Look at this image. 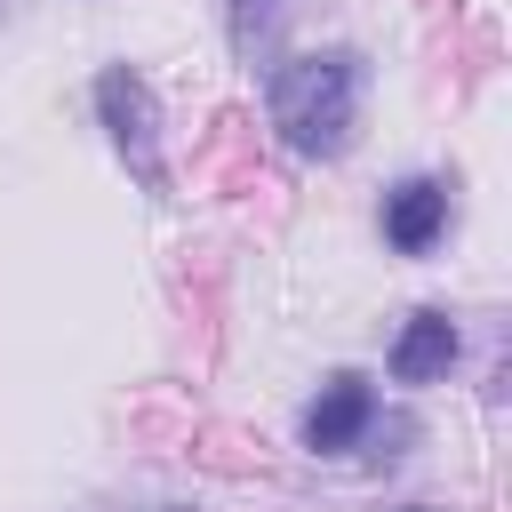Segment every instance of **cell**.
<instances>
[{
    "label": "cell",
    "mask_w": 512,
    "mask_h": 512,
    "mask_svg": "<svg viewBox=\"0 0 512 512\" xmlns=\"http://www.w3.org/2000/svg\"><path fill=\"white\" fill-rule=\"evenodd\" d=\"M360 56L352 48H320V56H296L272 72V128L288 152L304 160H336L352 144V120H360Z\"/></svg>",
    "instance_id": "1"
},
{
    "label": "cell",
    "mask_w": 512,
    "mask_h": 512,
    "mask_svg": "<svg viewBox=\"0 0 512 512\" xmlns=\"http://www.w3.org/2000/svg\"><path fill=\"white\" fill-rule=\"evenodd\" d=\"M368 424H376V392H368V376L336 368V376L320 384V400L304 408V448H312V456H344V448H360Z\"/></svg>",
    "instance_id": "2"
},
{
    "label": "cell",
    "mask_w": 512,
    "mask_h": 512,
    "mask_svg": "<svg viewBox=\"0 0 512 512\" xmlns=\"http://www.w3.org/2000/svg\"><path fill=\"white\" fill-rule=\"evenodd\" d=\"M96 112H104L112 144L136 160V176H144V184H160V152H152V88H144L128 64H112V72L96 80Z\"/></svg>",
    "instance_id": "3"
},
{
    "label": "cell",
    "mask_w": 512,
    "mask_h": 512,
    "mask_svg": "<svg viewBox=\"0 0 512 512\" xmlns=\"http://www.w3.org/2000/svg\"><path fill=\"white\" fill-rule=\"evenodd\" d=\"M440 232H448V184L408 176V184H392V192H384V240H392L400 256H424Z\"/></svg>",
    "instance_id": "4"
},
{
    "label": "cell",
    "mask_w": 512,
    "mask_h": 512,
    "mask_svg": "<svg viewBox=\"0 0 512 512\" xmlns=\"http://www.w3.org/2000/svg\"><path fill=\"white\" fill-rule=\"evenodd\" d=\"M456 360V320L448 312H408L400 336H392V376L400 384H440Z\"/></svg>",
    "instance_id": "5"
},
{
    "label": "cell",
    "mask_w": 512,
    "mask_h": 512,
    "mask_svg": "<svg viewBox=\"0 0 512 512\" xmlns=\"http://www.w3.org/2000/svg\"><path fill=\"white\" fill-rule=\"evenodd\" d=\"M288 8H296V0H224V16H232V40H240V48H256V40H272Z\"/></svg>",
    "instance_id": "6"
}]
</instances>
